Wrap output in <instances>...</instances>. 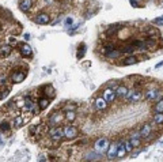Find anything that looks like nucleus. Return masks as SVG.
Returning <instances> with one entry per match:
<instances>
[{
    "instance_id": "obj_1",
    "label": "nucleus",
    "mask_w": 163,
    "mask_h": 162,
    "mask_svg": "<svg viewBox=\"0 0 163 162\" xmlns=\"http://www.w3.org/2000/svg\"><path fill=\"white\" fill-rule=\"evenodd\" d=\"M142 98H143V93L140 91V90H136V89L128 90L127 95L124 97L125 102H128V104H136V102H139Z\"/></svg>"
},
{
    "instance_id": "obj_2",
    "label": "nucleus",
    "mask_w": 163,
    "mask_h": 162,
    "mask_svg": "<svg viewBox=\"0 0 163 162\" xmlns=\"http://www.w3.org/2000/svg\"><path fill=\"white\" fill-rule=\"evenodd\" d=\"M162 98H163V91L158 90V89H151V90H147L144 93V99H147L149 102H156V101H159Z\"/></svg>"
},
{
    "instance_id": "obj_3",
    "label": "nucleus",
    "mask_w": 163,
    "mask_h": 162,
    "mask_svg": "<svg viewBox=\"0 0 163 162\" xmlns=\"http://www.w3.org/2000/svg\"><path fill=\"white\" fill-rule=\"evenodd\" d=\"M48 135L50 136V139H52V140L60 142L61 139L64 138V130L61 127L54 125V127H50V130L48 131Z\"/></svg>"
},
{
    "instance_id": "obj_4",
    "label": "nucleus",
    "mask_w": 163,
    "mask_h": 162,
    "mask_svg": "<svg viewBox=\"0 0 163 162\" xmlns=\"http://www.w3.org/2000/svg\"><path fill=\"white\" fill-rule=\"evenodd\" d=\"M94 148H95V151L99 153V154L107 151V148H109V140H107L106 138H99V139L95 142Z\"/></svg>"
},
{
    "instance_id": "obj_5",
    "label": "nucleus",
    "mask_w": 163,
    "mask_h": 162,
    "mask_svg": "<svg viewBox=\"0 0 163 162\" xmlns=\"http://www.w3.org/2000/svg\"><path fill=\"white\" fill-rule=\"evenodd\" d=\"M63 121V113L61 112H54L50 114L49 120H48V125L50 127H54V125H59V124Z\"/></svg>"
},
{
    "instance_id": "obj_6",
    "label": "nucleus",
    "mask_w": 163,
    "mask_h": 162,
    "mask_svg": "<svg viewBox=\"0 0 163 162\" xmlns=\"http://www.w3.org/2000/svg\"><path fill=\"white\" fill-rule=\"evenodd\" d=\"M63 130H64V138H67V139H75L78 136V130L74 125H67Z\"/></svg>"
},
{
    "instance_id": "obj_7",
    "label": "nucleus",
    "mask_w": 163,
    "mask_h": 162,
    "mask_svg": "<svg viewBox=\"0 0 163 162\" xmlns=\"http://www.w3.org/2000/svg\"><path fill=\"white\" fill-rule=\"evenodd\" d=\"M103 98L106 99L107 102H113L114 99L117 98V95H116V90L112 87H107L103 90V95H102Z\"/></svg>"
},
{
    "instance_id": "obj_8",
    "label": "nucleus",
    "mask_w": 163,
    "mask_h": 162,
    "mask_svg": "<svg viewBox=\"0 0 163 162\" xmlns=\"http://www.w3.org/2000/svg\"><path fill=\"white\" fill-rule=\"evenodd\" d=\"M25 78H26V71H23V70L16 71V72H14L12 76H11V82H12V83H21V82L25 81Z\"/></svg>"
},
{
    "instance_id": "obj_9",
    "label": "nucleus",
    "mask_w": 163,
    "mask_h": 162,
    "mask_svg": "<svg viewBox=\"0 0 163 162\" xmlns=\"http://www.w3.org/2000/svg\"><path fill=\"white\" fill-rule=\"evenodd\" d=\"M151 131H152V125L151 124H148V123H145V124H143L142 127H140V130H139V132H140V135H142V138H147L151 135Z\"/></svg>"
},
{
    "instance_id": "obj_10",
    "label": "nucleus",
    "mask_w": 163,
    "mask_h": 162,
    "mask_svg": "<svg viewBox=\"0 0 163 162\" xmlns=\"http://www.w3.org/2000/svg\"><path fill=\"white\" fill-rule=\"evenodd\" d=\"M129 142L132 143V146L135 148L140 147V145H142V135H140V132H136V134H132L131 138H129Z\"/></svg>"
},
{
    "instance_id": "obj_11",
    "label": "nucleus",
    "mask_w": 163,
    "mask_h": 162,
    "mask_svg": "<svg viewBox=\"0 0 163 162\" xmlns=\"http://www.w3.org/2000/svg\"><path fill=\"white\" fill-rule=\"evenodd\" d=\"M37 105H38V104H37L36 101L31 98V97H27V98L25 99V105H23V108H25V110H27V112L31 113Z\"/></svg>"
},
{
    "instance_id": "obj_12",
    "label": "nucleus",
    "mask_w": 163,
    "mask_h": 162,
    "mask_svg": "<svg viewBox=\"0 0 163 162\" xmlns=\"http://www.w3.org/2000/svg\"><path fill=\"white\" fill-rule=\"evenodd\" d=\"M117 150H118V145H117V143L109 145V148H107V158H109V159L117 158Z\"/></svg>"
},
{
    "instance_id": "obj_13",
    "label": "nucleus",
    "mask_w": 163,
    "mask_h": 162,
    "mask_svg": "<svg viewBox=\"0 0 163 162\" xmlns=\"http://www.w3.org/2000/svg\"><path fill=\"white\" fill-rule=\"evenodd\" d=\"M34 21H36L38 25H48V23L50 22V17L48 14H44V12H42V14H38V15H37Z\"/></svg>"
},
{
    "instance_id": "obj_14",
    "label": "nucleus",
    "mask_w": 163,
    "mask_h": 162,
    "mask_svg": "<svg viewBox=\"0 0 163 162\" xmlns=\"http://www.w3.org/2000/svg\"><path fill=\"white\" fill-rule=\"evenodd\" d=\"M94 105H95V108L98 110H105L107 108V101L103 97H99V98L95 99V102H94Z\"/></svg>"
},
{
    "instance_id": "obj_15",
    "label": "nucleus",
    "mask_w": 163,
    "mask_h": 162,
    "mask_svg": "<svg viewBox=\"0 0 163 162\" xmlns=\"http://www.w3.org/2000/svg\"><path fill=\"white\" fill-rule=\"evenodd\" d=\"M117 145H118L117 158H124L125 154H127V150H125V140H120Z\"/></svg>"
},
{
    "instance_id": "obj_16",
    "label": "nucleus",
    "mask_w": 163,
    "mask_h": 162,
    "mask_svg": "<svg viewBox=\"0 0 163 162\" xmlns=\"http://www.w3.org/2000/svg\"><path fill=\"white\" fill-rule=\"evenodd\" d=\"M31 6H33L31 0H22L21 3H19V8H21L23 12H27V11L31 10Z\"/></svg>"
},
{
    "instance_id": "obj_17",
    "label": "nucleus",
    "mask_w": 163,
    "mask_h": 162,
    "mask_svg": "<svg viewBox=\"0 0 163 162\" xmlns=\"http://www.w3.org/2000/svg\"><path fill=\"white\" fill-rule=\"evenodd\" d=\"M21 55L23 57H30L33 55V50H31V48L27 45V44H23V45H21Z\"/></svg>"
},
{
    "instance_id": "obj_18",
    "label": "nucleus",
    "mask_w": 163,
    "mask_h": 162,
    "mask_svg": "<svg viewBox=\"0 0 163 162\" xmlns=\"http://www.w3.org/2000/svg\"><path fill=\"white\" fill-rule=\"evenodd\" d=\"M12 52V48L10 45H4V46H0V57H7L11 55Z\"/></svg>"
},
{
    "instance_id": "obj_19",
    "label": "nucleus",
    "mask_w": 163,
    "mask_h": 162,
    "mask_svg": "<svg viewBox=\"0 0 163 162\" xmlns=\"http://www.w3.org/2000/svg\"><path fill=\"white\" fill-rule=\"evenodd\" d=\"M127 93H128V89L125 86H117L116 87V95L120 97V98H124L125 95H127Z\"/></svg>"
},
{
    "instance_id": "obj_20",
    "label": "nucleus",
    "mask_w": 163,
    "mask_h": 162,
    "mask_svg": "<svg viewBox=\"0 0 163 162\" xmlns=\"http://www.w3.org/2000/svg\"><path fill=\"white\" fill-rule=\"evenodd\" d=\"M137 63V57L136 56H128L124 59V61H122V66H132V64H136Z\"/></svg>"
},
{
    "instance_id": "obj_21",
    "label": "nucleus",
    "mask_w": 163,
    "mask_h": 162,
    "mask_svg": "<svg viewBox=\"0 0 163 162\" xmlns=\"http://www.w3.org/2000/svg\"><path fill=\"white\" fill-rule=\"evenodd\" d=\"M64 117H65L67 121H74V120L76 119V113H75V110L68 109L67 112H65V114H64Z\"/></svg>"
},
{
    "instance_id": "obj_22",
    "label": "nucleus",
    "mask_w": 163,
    "mask_h": 162,
    "mask_svg": "<svg viewBox=\"0 0 163 162\" xmlns=\"http://www.w3.org/2000/svg\"><path fill=\"white\" fill-rule=\"evenodd\" d=\"M38 106H39V109L41 110H44V109H46L48 106H49V98H39L38 99Z\"/></svg>"
},
{
    "instance_id": "obj_23",
    "label": "nucleus",
    "mask_w": 163,
    "mask_h": 162,
    "mask_svg": "<svg viewBox=\"0 0 163 162\" xmlns=\"http://www.w3.org/2000/svg\"><path fill=\"white\" fill-rule=\"evenodd\" d=\"M154 123H155L156 125H162L163 124V113L155 112V114H154Z\"/></svg>"
},
{
    "instance_id": "obj_24",
    "label": "nucleus",
    "mask_w": 163,
    "mask_h": 162,
    "mask_svg": "<svg viewBox=\"0 0 163 162\" xmlns=\"http://www.w3.org/2000/svg\"><path fill=\"white\" fill-rule=\"evenodd\" d=\"M121 50L120 49H113V50H110L109 53L106 55V57H109V59H117V57L121 56Z\"/></svg>"
},
{
    "instance_id": "obj_25",
    "label": "nucleus",
    "mask_w": 163,
    "mask_h": 162,
    "mask_svg": "<svg viewBox=\"0 0 163 162\" xmlns=\"http://www.w3.org/2000/svg\"><path fill=\"white\" fill-rule=\"evenodd\" d=\"M121 52L122 53H128V55H132V53L136 50V46L132 44V45H128V46H124V48H121Z\"/></svg>"
},
{
    "instance_id": "obj_26",
    "label": "nucleus",
    "mask_w": 163,
    "mask_h": 162,
    "mask_svg": "<svg viewBox=\"0 0 163 162\" xmlns=\"http://www.w3.org/2000/svg\"><path fill=\"white\" fill-rule=\"evenodd\" d=\"M145 45H147V48H149L151 50H155V48H156L155 38H147L145 40Z\"/></svg>"
},
{
    "instance_id": "obj_27",
    "label": "nucleus",
    "mask_w": 163,
    "mask_h": 162,
    "mask_svg": "<svg viewBox=\"0 0 163 162\" xmlns=\"http://www.w3.org/2000/svg\"><path fill=\"white\" fill-rule=\"evenodd\" d=\"M154 110H155V112H159V113H163V98L159 99V101H156L155 106H154Z\"/></svg>"
},
{
    "instance_id": "obj_28",
    "label": "nucleus",
    "mask_w": 163,
    "mask_h": 162,
    "mask_svg": "<svg viewBox=\"0 0 163 162\" xmlns=\"http://www.w3.org/2000/svg\"><path fill=\"white\" fill-rule=\"evenodd\" d=\"M42 91H45L46 95L50 94V97H53V95H54V90H53V87H52V86H44Z\"/></svg>"
},
{
    "instance_id": "obj_29",
    "label": "nucleus",
    "mask_w": 163,
    "mask_h": 162,
    "mask_svg": "<svg viewBox=\"0 0 163 162\" xmlns=\"http://www.w3.org/2000/svg\"><path fill=\"white\" fill-rule=\"evenodd\" d=\"M22 124H23V119H22L21 116H18V117H15L14 123H12V127L19 128V127H22Z\"/></svg>"
},
{
    "instance_id": "obj_30",
    "label": "nucleus",
    "mask_w": 163,
    "mask_h": 162,
    "mask_svg": "<svg viewBox=\"0 0 163 162\" xmlns=\"http://www.w3.org/2000/svg\"><path fill=\"white\" fill-rule=\"evenodd\" d=\"M84 53H86V45H84V44H82L80 48H79V52H78V59L80 60L82 57L84 56Z\"/></svg>"
},
{
    "instance_id": "obj_31",
    "label": "nucleus",
    "mask_w": 163,
    "mask_h": 162,
    "mask_svg": "<svg viewBox=\"0 0 163 162\" xmlns=\"http://www.w3.org/2000/svg\"><path fill=\"white\" fill-rule=\"evenodd\" d=\"M113 49H114V45H112V44H110V45H105L102 48V53L105 55V56H106L107 53H109L110 50H113Z\"/></svg>"
},
{
    "instance_id": "obj_32",
    "label": "nucleus",
    "mask_w": 163,
    "mask_h": 162,
    "mask_svg": "<svg viewBox=\"0 0 163 162\" xmlns=\"http://www.w3.org/2000/svg\"><path fill=\"white\" fill-rule=\"evenodd\" d=\"M145 34L148 35L149 38H155V34H158L155 29H148V30H145Z\"/></svg>"
},
{
    "instance_id": "obj_33",
    "label": "nucleus",
    "mask_w": 163,
    "mask_h": 162,
    "mask_svg": "<svg viewBox=\"0 0 163 162\" xmlns=\"http://www.w3.org/2000/svg\"><path fill=\"white\" fill-rule=\"evenodd\" d=\"M133 146H132V143L131 142H129V139H128V140H125V150H127V153H132L133 151Z\"/></svg>"
},
{
    "instance_id": "obj_34",
    "label": "nucleus",
    "mask_w": 163,
    "mask_h": 162,
    "mask_svg": "<svg viewBox=\"0 0 163 162\" xmlns=\"http://www.w3.org/2000/svg\"><path fill=\"white\" fill-rule=\"evenodd\" d=\"M0 130H1V131H8V130H10V124H8L7 121L0 123Z\"/></svg>"
},
{
    "instance_id": "obj_35",
    "label": "nucleus",
    "mask_w": 163,
    "mask_h": 162,
    "mask_svg": "<svg viewBox=\"0 0 163 162\" xmlns=\"http://www.w3.org/2000/svg\"><path fill=\"white\" fill-rule=\"evenodd\" d=\"M98 157H99V153L98 154H95V153H92V154L87 155L84 159H87V161H91V159H98Z\"/></svg>"
},
{
    "instance_id": "obj_36",
    "label": "nucleus",
    "mask_w": 163,
    "mask_h": 162,
    "mask_svg": "<svg viewBox=\"0 0 163 162\" xmlns=\"http://www.w3.org/2000/svg\"><path fill=\"white\" fill-rule=\"evenodd\" d=\"M7 83V75L0 74V85H6Z\"/></svg>"
},
{
    "instance_id": "obj_37",
    "label": "nucleus",
    "mask_w": 163,
    "mask_h": 162,
    "mask_svg": "<svg viewBox=\"0 0 163 162\" xmlns=\"http://www.w3.org/2000/svg\"><path fill=\"white\" fill-rule=\"evenodd\" d=\"M37 132H38V125H31V127H30V134L36 135Z\"/></svg>"
},
{
    "instance_id": "obj_38",
    "label": "nucleus",
    "mask_w": 163,
    "mask_h": 162,
    "mask_svg": "<svg viewBox=\"0 0 163 162\" xmlns=\"http://www.w3.org/2000/svg\"><path fill=\"white\" fill-rule=\"evenodd\" d=\"M154 25H158V26L163 25V17H162V18H156V19H154Z\"/></svg>"
},
{
    "instance_id": "obj_39",
    "label": "nucleus",
    "mask_w": 163,
    "mask_h": 162,
    "mask_svg": "<svg viewBox=\"0 0 163 162\" xmlns=\"http://www.w3.org/2000/svg\"><path fill=\"white\" fill-rule=\"evenodd\" d=\"M142 151H143V150H136V151H132L131 153V157H132V158H136V157H137V155L140 154Z\"/></svg>"
},
{
    "instance_id": "obj_40",
    "label": "nucleus",
    "mask_w": 163,
    "mask_h": 162,
    "mask_svg": "<svg viewBox=\"0 0 163 162\" xmlns=\"http://www.w3.org/2000/svg\"><path fill=\"white\" fill-rule=\"evenodd\" d=\"M72 23H74V18L68 17L67 19H65V25H67V26H69V25H72Z\"/></svg>"
},
{
    "instance_id": "obj_41",
    "label": "nucleus",
    "mask_w": 163,
    "mask_h": 162,
    "mask_svg": "<svg viewBox=\"0 0 163 162\" xmlns=\"http://www.w3.org/2000/svg\"><path fill=\"white\" fill-rule=\"evenodd\" d=\"M38 161H41V162H45V161H48V158H46L45 155H39V157H38Z\"/></svg>"
},
{
    "instance_id": "obj_42",
    "label": "nucleus",
    "mask_w": 163,
    "mask_h": 162,
    "mask_svg": "<svg viewBox=\"0 0 163 162\" xmlns=\"http://www.w3.org/2000/svg\"><path fill=\"white\" fill-rule=\"evenodd\" d=\"M25 40H30V34H27V33H26V34H25Z\"/></svg>"
},
{
    "instance_id": "obj_43",
    "label": "nucleus",
    "mask_w": 163,
    "mask_h": 162,
    "mask_svg": "<svg viewBox=\"0 0 163 162\" xmlns=\"http://www.w3.org/2000/svg\"><path fill=\"white\" fill-rule=\"evenodd\" d=\"M10 42H12V44H14V42H15V40H14V37H10Z\"/></svg>"
},
{
    "instance_id": "obj_44",
    "label": "nucleus",
    "mask_w": 163,
    "mask_h": 162,
    "mask_svg": "<svg viewBox=\"0 0 163 162\" xmlns=\"http://www.w3.org/2000/svg\"><path fill=\"white\" fill-rule=\"evenodd\" d=\"M162 145H163V140H162Z\"/></svg>"
}]
</instances>
